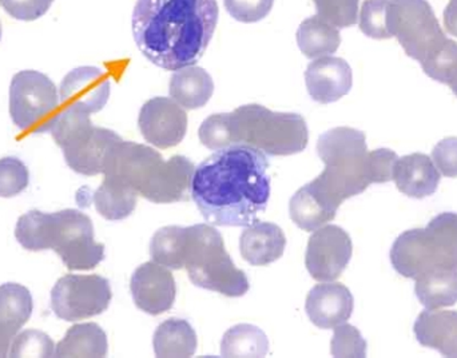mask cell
<instances>
[{
  "instance_id": "cell-3",
  "label": "cell",
  "mask_w": 457,
  "mask_h": 358,
  "mask_svg": "<svg viewBox=\"0 0 457 358\" xmlns=\"http://www.w3.org/2000/svg\"><path fill=\"white\" fill-rule=\"evenodd\" d=\"M15 237L29 252L54 250L69 271H91L104 260V245L94 241L93 222L78 210H31L19 218Z\"/></svg>"
},
{
  "instance_id": "cell-41",
  "label": "cell",
  "mask_w": 457,
  "mask_h": 358,
  "mask_svg": "<svg viewBox=\"0 0 457 358\" xmlns=\"http://www.w3.org/2000/svg\"><path fill=\"white\" fill-rule=\"evenodd\" d=\"M396 153L389 149H378L368 153V177L370 183H386L394 179L395 166H396Z\"/></svg>"
},
{
  "instance_id": "cell-16",
  "label": "cell",
  "mask_w": 457,
  "mask_h": 358,
  "mask_svg": "<svg viewBox=\"0 0 457 358\" xmlns=\"http://www.w3.org/2000/svg\"><path fill=\"white\" fill-rule=\"evenodd\" d=\"M59 98L62 107L96 114L109 102V77L96 67H78L62 80Z\"/></svg>"
},
{
  "instance_id": "cell-2",
  "label": "cell",
  "mask_w": 457,
  "mask_h": 358,
  "mask_svg": "<svg viewBox=\"0 0 457 358\" xmlns=\"http://www.w3.org/2000/svg\"><path fill=\"white\" fill-rule=\"evenodd\" d=\"M217 0H138L133 37L145 58L168 71L195 66L219 24Z\"/></svg>"
},
{
  "instance_id": "cell-23",
  "label": "cell",
  "mask_w": 457,
  "mask_h": 358,
  "mask_svg": "<svg viewBox=\"0 0 457 358\" xmlns=\"http://www.w3.org/2000/svg\"><path fill=\"white\" fill-rule=\"evenodd\" d=\"M440 171L432 158L413 153L399 158L395 166L394 180L397 188L411 198L423 199L434 196L440 183Z\"/></svg>"
},
{
  "instance_id": "cell-33",
  "label": "cell",
  "mask_w": 457,
  "mask_h": 358,
  "mask_svg": "<svg viewBox=\"0 0 457 358\" xmlns=\"http://www.w3.org/2000/svg\"><path fill=\"white\" fill-rule=\"evenodd\" d=\"M391 0H364L360 11V29L372 39H391L388 11Z\"/></svg>"
},
{
  "instance_id": "cell-8",
  "label": "cell",
  "mask_w": 457,
  "mask_h": 358,
  "mask_svg": "<svg viewBox=\"0 0 457 358\" xmlns=\"http://www.w3.org/2000/svg\"><path fill=\"white\" fill-rule=\"evenodd\" d=\"M50 133L69 168L87 177L104 174L110 150L122 141L114 131L93 126L90 114L67 107L59 110Z\"/></svg>"
},
{
  "instance_id": "cell-4",
  "label": "cell",
  "mask_w": 457,
  "mask_h": 358,
  "mask_svg": "<svg viewBox=\"0 0 457 358\" xmlns=\"http://www.w3.org/2000/svg\"><path fill=\"white\" fill-rule=\"evenodd\" d=\"M230 129L233 145H246L271 157L298 154L308 146L303 117L270 112L261 104H245L230 112Z\"/></svg>"
},
{
  "instance_id": "cell-32",
  "label": "cell",
  "mask_w": 457,
  "mask_h": 358,
  "mask_svg": "<svg viewBox=\"0 0 457 358\" xmlns=\"http://www.w3.org/2000/svg\"><path fill=\"white\" fill-rule=\"evenodd\" d=\"M185 242L187 228L181 226H166L160 229L150 242V255L154 262L171 269H185Z\"/></svg>"
},
{
  "instance_id": "cell-1",
  "label": "cell",
  "mask_w": 457,
  "mask_h": 358,
  "mask_svg": "<svg viewBox=\"0 0 457 358\" xmlns=\"http://www.w3.org/2000/svg\"><path fill=\"white\" fill-rule=\"evenodd\" d=\"M269 162L261 150L231 145L197 166L192 198L212 225L249 226L270 198Z\"/></svg>"
},
{
  "instance_id": "cell-46",
  "label": "cell",
  "mask_w": 457,
  "mask_h": 358,
  "mask_svg": "<svg viewBox=\"0 0 457 358\" xmlns=\"http://www.w3.org/2000/svg\"><path fill=\"white\" fill-rule=\"evenodd\" d=\"M0 39H2V26H0Z\"/></svg>"
},
{
  "instance_id": "cell-26",
  "label": "cell",
  "mask_w": 457,
  "mask_h": 358,
  "mask_svg": "<svg viewBox=\"0 0 457 358\" xmlns=\"http://www.w3.org/2000/svg\"><path fill=\"white\" fill-rule=\"evenodd\" d=\"M158 358H189L197 352V333L187 320L169 319L155 330L153 338Z\"/></svg>"
},
{
  "instance_id": "cell-19",
  "label": "cell",
  "mask_w": 457,
  "mask_h": 358,
  "mask_svg": "<svg viewBox=\"0 0 457 358\" xmlns=\"http://www.w3.org/2000/svg\"><path fill=\"white\" fill-rule=\"evenodd\" d=\"M305 82L313 101L333 104L349 94L353 85V74L348 62L343 58L322 56L309 64Z\"/></svg>"
},
{
  "instance_id": "cell-34",
  "label": "cell",
  "mask_w": 457,
  "mask_h": 358,
  "mask_svg": "<svg viewBox=\"0 0 457 358\" xmlns=\"http://www.w3.org/2000/svg\"><path fill=\"white\" fill-rule=\"evenodd\" d=\"M424 72L437 82L451 85L457 78V43L448 39L431 58L421 63Z\"/></svg>"
},
{
  "instance_id": "cell-29",
  "label": "cell",
  "mask_w": 457,
  "mask_h": 358,
  "mask_svg": "<svg viewBox=\"0 0 457 358\" xmlns=\"http://www.w3.org/2000/svg\"><path fill=\"white\" fill-rule=\"evenodd\" d=\"M297 43L301 53L308 58L329 56L340 47V31L321 16H311L298 27Z\"/></svg>"
},
{
  "instance_id": "cell-5",
  "label": "cell",
  "mask_w": 457,
  "mask_h": 358,
  "mask_svg": "<svg viewBox=\"0 0 457 358\" xmlns=\"http://www.w3.org/2000/svg\"><path fill=\"white\" fill-rule=\"evenodd\" d=\"M395 271L418 279L434 269L457 271V212H442L424 229H411L397 237L391 249Z\"/></svg>"
},
{
  "instance_id": "cell-11",
  "label": "cell",
  "mask_w": 457,
  "mask_h": 358,
  "mask_svg": "<svg viewBox=\"0 0 457 358\" xmlns=\"http://www.w3.org/2000/svg\"><path fill=\"white\" fill-rule=\"evenodd\" d=\"M112 298L109 279L67 274L51 290V309L63 321H82L106 312Z\"/></svg>"
},
{
  "instance_id": "cell-30",
  "label": "cell",
  "mask_w": 457,
  "mask_h": 358,
  "mask_svg": "<svg viewBox=\"0 0 457 358\" xmlns=\"http://www.w3.org/2000/svg\"><path fill=\"white\" fill-rule=\"evenodd\" d=\"M138 196V191L134 188L104 179L94 194V204L102 217L109 221H120L133 214Z\"/></svg>"
},
{
  "instance_id": "cell-20",
  "label": "cell",
  "mask_w": 457,
  "mask_h": 358,
  "mask_svg": "<svg viewBox=\"0 0 457 358\" xmlns=\"http://www.w3.org/2000/svg\"><path fill=\"white\" fill-rule=\"evenodd\" d=\"M353 308L351 290L338 282L317 285L306 297V314L321 329H335L338 325L345 324L351 319Z\"/></svg>"
},
{
  "instance_id": "cell-15",
  "label": "cell",
  "mask_w": 457,
  "mask_h": 358,
  "mask_svg": "<svg viewBox=\"0 0 457 358\" xmlns=\"http://www.w3.org/2000/svg\"><path fill=\"white\" fill-rule=\"evenodd\" d=\"M130 292L137 308L160 316L173 308L177 287L173 274L160 263L146 262L131 276Z\"/></svg>"
},
{
  "instance_id": "cell-17",
  "label": "cell",
  "mask_w": 457,
  "mask_h": 358,
  "mask_svg": "<svg viewBox=\"0 0 457 358\" xmlns=\"http://www.w3.org/2000/svg\"><path fill=\"white\" fill-rule=\"evenodd\" d=\"M340 206L335 194L317 177L292 196L289 214L301 230L314 231L335 220Z\"/></svg>"
},
{
  "instance_id": "cell-45",
  "label": "cell",
  "mask_w": 457,
  "mask_h": 358,
  "mask_svg": "<svg viewBox=\"0 0 457 358\" xmlns=\"http://www.w3.org/2000/svg\"><path fill=\"white\" fill-rule=\"evenodd\" d=\"M451 90L453 91V94L457 96V78L455 80H453V83L450 85Z\"/></svg>"
},
{
  "instance_id": "cell-31",
  "label": "cell",
  "mask_w": 457,
  "mask_h": 358,
  "mask_svg": "<svg viewBox=\"0 0 457 358\" xmlns=\"http://www.w3.org/2000/svg\"><path fill=\"white\" fill-rule=\"evenodd\" d=\"M269 340L254 325H234L222 338L221 356L225 358H262L268 356Z\"/></svg>"
},
{
  "instance_id": "cell-10",
  "label": "cell",
  "mask_w": 457,
  "mask_h": 358,
  "mask_svg": "<svg viewBox=\"0 0 457 358\" xmlns=\"http://www.w3.org/2000/svg\"><path fill=\"white\" fill-rule=\"evenodd\" d=\"M58 91L47 75L34 70L18 72L11 80L10 115L21 130L50 133L59 112Z\"/></svg>"
},
{
  "instance_id": "cell-24",
  "label": "cell",
  "mask_w": 457,
  "mask_h": 358,
  "mask_svg": "<svg viewBox=\"0 0 457 358\" xmlns=\"http://www.w3.org/2000/svg\"><path fill=\"white\" fill-rule=\"evenodd\" d=\"M413 330L420 346L457 358V312L427 309L416 320Z\"/></svg>"
},
{
  "instance_id": "cell-6",
  "label": "cell",
  "mask_w": 457,
  "mask_h": 358,
  "mask_svg": "<svg viewBox=\"0 0 457 358\" xmlns=\"http://www.w3.org/2000/svg\"><path fill=\"white\" fill-rule=\"evenodd\" d=\"M184 262L195 287L233 298L249 292L246 274L236 268L221 233L213 226L200 223L187 228Z\"/></svg>"
},
{
  "instance_id": "cell-42",
  "label": "cell",
  "mask_w": 457,
  "mask_h": 358,
  "mask_svg": "<svg viewBox=\"0 0 457 358\" xmlns=\"http://www.w3.org/2000/svg\"><path fill=\"white\" fill-rule=\"evenodd\" d=\"M54 0H0L5 12L21 21H32L42 18Z\"/></svg>"
},
{
  "instance_id": "cell-12",
  "label": "cell",
  "mask_w": 457,
  "mask_h": 358,
  "mask_svg": "<svg viewBox=\"0 0 457 358\" xmlns=\"http://www.w3.org/2000/svg\"><path fill=\"white\" fill-rule=\"evenodd\" d=\"M353 244L344 229L336 225L314 230L308 242L305 265L316 281H336L351 262Z\"/></svg>"
},
{
  "instance_id": "cell-18",
  "label": "cell",
  "mask_w": 457,
  "mask_h": 358,
  "mask_svg": "<svg viewBox=\"0 0 457 358\" xmlns=\"http://www.w3.org/2000/svg\"><path fill=\"white\" fill-rule=\"evenodd\" d=\"M195 166L189 158L176 155L162 162L139 196L153 204H174L189 201Z\"/></svg>"
},
{
  "instance_id": "cell-36",
  "label": "cell",
  "mask_w": 457,
  "mask_h": 358,
  "mask_svg": "<svg viewBox=\"0 0 457 358\" xmlns=\"http://www.w3.org/2000/svg\"><path fill=\"white\" fill-rule=\"evenodd\" d=\"M367 341L357 328L349 324H341L335 328L330 354L336 358L367 357Z\"/></svg>"
},
{
  "instance_id": "cell-7",
  "label": "cell",
  "mask_w": 457,
  "mask_h": 358,
  "mask_svg": "<svg viewBox=\"0 0 457 358\" xmlns=\"http://www.w3.org/2000/svg\"><path fill=\"white\" fill-rule=\"evenodd\" d=\"M368 153L365 134L356 129H332L320 136L317 154L325 169L319 177L338 201L359 196L372 185L368 177Z\"/></svg>"
},
{
  "instance_id": "cell-38",
  "label": "cell",
  "mask_w": 457,
  "mask_h": 358,
  "mask_svg": "<svg viewBox=\"0 0 457 358\" xmlns=\"http://www.w3.org/2000/svg\"><path fill=\"white\" fill-rule=\"evenodd\" d=\"M319 15L337 29L357 23L360 0H313Z\"/></svg>"
},
{
  "instance_id": "cell-43",
  "label": "cell",
  "mask_w": 457,
  "mask_h": 358,
  "mask_svg": "<svg viewBox=\"0 0 457 358\" xmlns=\"http://www.w3.org/2000/svg\"><path fill=\"white\" fill-rule=\"evenodd\" d=\"M432 161L442 176L457 179V137L439 142L432 150Z\"/></svg>"
},
{
  "instance_id": "cell-44",
  "label": "cell",
  "mask_w": 457,
  "mask_h": 358,
  "mask_svg": "<svg viewBox=\"0 0 457 358\" xmlns=\"http://www.w3.org/2000/svg\"><path fill=\"white\" fill-rule=\"evenodd\" d=\"M445 24L448 34L457 37V0H451L445 7Z\"/></svg>"
},
{
  "instance_id": "cell-21",
  "label": "cell",
  "mask_w": 457,
  "mask_h": 358,
  "mask_svg": "<svg viewBox=\"0 0 457 358\" xmlns=\"http://www.w3.org/2000/svg\"><path fill=\"white\" fill-rule=\"evenodd\" d=\"M34 309L27 287L13 282L0 287V358L8 357L11 344L27 324Z\"/></svg>"
},
{
  "instance_id": "cell-9",
  "label": "cell",
  "mask_w": 457,
  "mask_h": 358,
  "mask_svg": "<svg viewBox=\"0 0 457 358\" xmlns=\"http://www.w3.org/2000/svg\"><path fill=\"white\" fill-rule=\"evenodd\" d=\"M388 29L410 58L424 63L447 42L445 31L427 0H391Z\"/></svg>"
},
{
  "instance_id": "cell-39",
  "label": "cell",
  "mask_w": 457,
  "mask_h": 358,
  "mask_svg": "<svg viewBox=\"0 0 457 358\" xmlns=\"http://www.w3.org/2000/svg\"><path fill=\"white\" fill-rule=\"evenodd\" d=\"M201 144L209 150H221L231 146L230 114H213L206 118L201 125L200 131Z\"/></svg>"
},
{
  "instance_id": "cell-40",
  "label": "cell",
  "mask_w": 457,
  "mask_h": 358,
  "mask_svg": "<svg viewBox=\"0 0 457 358\" xmlns=\"http://www.w3.org/2000/svg\"><path fill=\"white\" fill-rule=\"evenodd\" d=\"M274 0H225L228 12L242 23H255L269 15Z\"/></svg>"
},
{
  "instance_id": "cell-13",
  "label": "cell",
  "mask_w": 457,
  "mask_h": 358,
  "mask_svg": "<svg viewBox=\"0 0 457 358\" xmlns=\"http://www.w3.org/2000/svg\"><path fill=\"white\" fill-rule=\"evenodd\" d=\"M138 126L150 145L169 149L179 146L187 136V114L174 99L155 96L142 106Z\"/></svg>"
},
{
  "instance_id": "cell-37",
  "label": "cell",
  "mask_w": 457,
  "mask_h": 358,
  "mask_svg": "<svg viewBox=\"0 0 457 358\" xmlns=\"http://www.w3.org/2000/svg\"><path fill=\"white\" fill-rule=\"evenodd\" d=\"M29 182V169L19 158L0 160V196L11 198L26 190Z\"/></svg>"
},
{
  "instance_id": "cell-14",
  "label": "cell",
  "mask_w": 457,
  "mask_h": 358,
  "mask_svg": "<svg viewBox=\"0 0 457 358\" xmlns=\"http://www.w3.org/2000/svg\"><path fill=\"white\" fill-rule=\"evenodd\" d=\"M162 162V155L152 147L120 141L107 155L104 179L128 186L139 193Z\"/></svg>"
},
{
  "instance_id": "cell-22",
  "label": "cell",
  "mask_w": 457,
  "mask_h": 358,
  "mask_svg": "<svg viewBox=\"0 0 457 358\" xmlns=\"http://www.w3.org/2000/svg\"><path fill=\"white\" fill-rule=\"evenodd\" d=\"M287 237L276 223L255 221L247 226L239 239L242 258L253 266H265L282 257Z\"/></svg>"
},
{
  "instance_id": "cell-27",
  "label": "cell",
  "mask_w": 457,
  "mask_h": 358,
  "mask_svg": "<svg viewBox=\"0 0 457 358\" xmlns=\"http://www.w3.org/2000/svg\"><path fill=\"white\" fill-rule=\"evenodd\" d=\"M109 352V343L104 330L94 322L78 324L67 330L63 340L58 344V358H104Z\"/></svg>"
},
{
  "instance_id": "cell-25",
  "label": "cell",
  "mask_w": 457,
  "mask_h": 358,
  "mask_svg": "<svg viewBox=\"0 0 457 358\" xmlns=\"http://www.w3.org/2000/svg\"><path fill=\"white\" fill-rule=\"evenodd\" d=\"M169 93L184 109H201L211 101L214 93V82L206 70L197 66L185 67L174 72Z\"/></svg>"
},
{
  "instance_id": "cell-35",
  "label": "cell",
  "mask_w": 457,
  "mask_h": 358,
  "mask_svg": "<svg viewBox=\"0 0 457 358\" xmlns=\"http://www.w3.org/2000/svg\"><path fill=\"white\" fill-rule=\"evenodd\" d=\"M8 357H55L53 340L39 330H26L12 341Z\"/></svg>"
},
{
  "instance_id": "cell-28",
  "label": "cell",
  "mask_w": 457,
  "mask_h": 358,
  "mask_svg": "<svg viewBox=\"0 0 457 358\" xmlns=\"http://www.w3.org/2000/svg\"><path fill=\"white\" fill-rule=\"evenodd\" d=\"M415 293L428 311L448 308L457 303V271L434 269L416 279Z\"/></svg>"
}]
</instances>
